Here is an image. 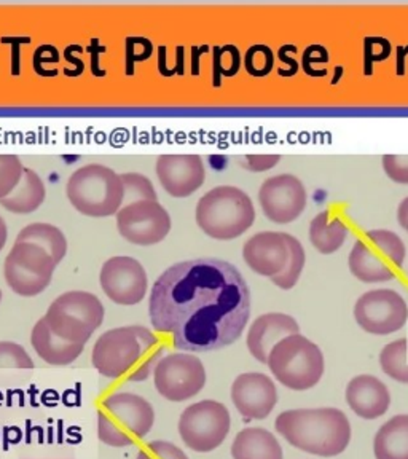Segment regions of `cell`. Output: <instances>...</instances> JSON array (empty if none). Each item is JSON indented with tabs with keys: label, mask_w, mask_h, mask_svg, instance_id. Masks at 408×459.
Here are the masks:
<instances>
[{
	"label": "cell",
	"mask_w": 408,
	"mask_h": 459,
	"mask_svg": "<svg viewBox=\"0 0 408 459\" xmlns=\"http://www.w3.org/2000/svg\"><path fill=\"white\" fill-rule=\"evenodd\" d=\"M149 316L153 329L171 335L180 351H217L243 335L251 317V292L229 262L187 260L155 281Z\"/></svg>",
	"instance_id": "6da1fadb"
},
{
	"label": "cell",
	"mask_w": 408,
	"mask_h": 459,
	"mask_svg": "<svg viewBox=\"0 0 408 459\" xmlns=\"http://www.w3.org/2000/svg\"><path fill=\"white\" fill-rule=\"evenodd\" d=\"M165 346L143 325H126L104 332L93 346L91 362L106 378L128 377L145 381L153 373Z\"/></svg>",
	"instance_id": "7a4b0ae2"
},
{
	"label": "cell",
	"mask_w": 408,
	"mask_h": 459,
	"mask_svg": "<svg viewBox=\"0 0 408 459\" xmlns=\"http://www.w3.org/2000/svg\"><path fill=\"white\" fill-rule=\"evenodd\" d=\"M274 428L289 444L301 452L332 458L348 448L352 424L338 409H295L278 415Z\"/></svg>",
	"instance_id": "3957f363"
},
{
	"label": "cell",
	"mask_w": 408,
	"mask_h": 459,
	"mask_svg": "<svg viewBox=\"0 0 408 459\" xmlns=\"http://www.w3.org/2000/svg\"><path fill=\"white\" fill-rule=\"evenodd\" d=\"M196 223L214 239H235L256 222V208L249 195L233 186H215L196 204Z\"/></svg>",
	"instance_id": "277c9868"
},
{
	"label": "cell",
	"mask_w": 408,
	"mask_h": 459,
	"mask_svg": "<svg viewBox=\"0 0 408 459\" xmlns=\"http://www.w3.org/2000/svg\"><path fill=\"white\" fill-rule=\"evenodd\" d=\"M155 423L151 402L131 393H115L102 401L98 410L100 442L123 448L145 437Z\"/></svg>",
	"instance_id": "5b68a950"
},
{
	"label": "cell",
	"mask_w": 408,
	"mask_h": 459,
	"mask_svg": "<svg viewBox=\"0 0 408 459\" xmlns=\"http://www.w3.org/2000/svg\"><path fill=\"white\" fill-rule=\"evenodd\" d=\"M72 206L88 217H109L122 209L125 190L120 174L104 165H86L72 172L65 186Z\"/></svg>",
	"instance_id": "8992f818"
},
{
	"label": "cell",
	"mask_w": 408,
	"mask_h": 459,
	"mask_svg": "<svg viewBox=\"0 0 408 459\" xmlns=\"http://www.w3.org/2000/svg\"><path fill=\"white\" fill-rule=\"evenodd\" d=\"M405 244L391 230H370L352 246L348 266L352 276L366 284L386 282L405 260Z\"/></svg>",
	"instance_id": "52a82bcc"
},
{
	"label": "cell",
	"mask_w": 408,
	"mask_h": 459,
	"mask_svg": "<svg viewBox=\"0 0 408 459\" xmlns=\"http://www.w3.org/2000/svg\"><path fill=\"white\" fill-rule=\"evenodd\" d=\"M268 367L282 386L307 391L321 381L326 364L321 348L300 333H295L273 348Z\"/></svg>",
	"instance_id": "ba28073f"
},
{
	"label": "cell",
	"mask_w": 408,
	"mask_h": 459,
	"mask_svg": "<svg viewBox=\"0 0 408 459\" xmlns=\"http://www.w3.org/2000/svg\"><path fill=\"white\" fill-rule=\"evenodd\" d=\"M43 317L57 337L85 346L104 321V307L96 295L72 290L59 295Z\"/></svg>",
	"instance_id": "9c48e42d"
},
{
	"label": "cell",
	"mask_w": 408,
	"mask_h": 459,
	"mask_svg": "<svg viewBox=\"0 0 408 459\" xmlns=\"http://www.w3.org/2000/svg\"><path fill=\"white\" fill-rule=\"evenodd\" d=\"M57 264L36 244L14 243L4 262V276L14 294L36 297L50 286Z\"/></svg>",
	"instance_id": "30bf717a"
},
{
	"label": "cell",
	"mask_w": 408,
	"mask_h": 459,
	"mask_svg": "<svg viewBox=\"0 0 408 459\" xmlns=\"http://www.w3.org/2000/svg\"><path fill=\"white\" fill-rule=\"evenodd\" d=\"M230 428L231 416L221 402H196L180 415V438L194 452L209 453L219 448L229 436Z\"/></svg>",
	"instance_id": "8fae6325"
},
{
	"label": "cell",
	"mask_w": 408,
	"mask_h": 459,
	"mask_svg": "<svg viewBox=\"0 0 408 459\" xmlns=\"http://www.w3.org/2000/svg\"><path fill=\"white\" fill-rule=\"evenodd\" d=\"M153 383L166 401H188L200 394L206 385V370L200 359L192 354H168L155 367Z\"/></svg>",
	"instance_id": "7c38bea8"
},
{
	"label": "cell",
	"mask_w": 408,
	"mask_h": 459,
	"mask_svg": "<svg viewBox=\"0 0 408 459\" xmlns=\"http://www.w3.org/2000/svg\"><path fill=\"white\" fill-rule=\"evenodd\" d=\"M354 319L367 333L391 335L407 324V303L393 289L369 290L356 301Z\"/></svg>",
	"instance_id": "4fadbf2b"
},
{
	"label": "cell",
	"mask_w": 408,
	"mask_h": 459,
	"mask_svg": "<svg viewBox=\"0 0 408 459\" xmlns=\"http://www.w3.org/2000/svg\"><path fill=\"white\" fill-rule=\"evenodd\" d=\"M117 230L128 243L153 246L168 237L171 217L158 201H137L117 212Z\"/></svg>",
	"instance_id": "5bb4252c"
},
{
	"label": "cell",
	"mask_w": 408,
	"mask_h": 459,
	"mask_svg": "<svg viewBox=\"0 0 408 459\" xmlns=\"http://www.w3.org/2000/svg\"><path fill=\"white\" fill-rule=\"evenodd\" d=\"M307 188L294 174H278L266 179L258 190V203L268 221L291 223L307 208Z\"/></svg>",
	"instance_id": "9a60e30c"
},
{
	"label": "cell",
	"mask_w": 408,
	"mask_h": 459,
	"mask_svg": "<svg viewBox=\"0 0 408 459\" xmlns=\"http://www.w3.org/2000/svg\"><path fill=\"white\" fill-rule=\"evenodd\" d=\"M100 287L117 305L133 307L145 299L149 280L147 272L136 258L117 255L100 268Z\"/></svg>",
	"instance_id": "2e32d148"
},
{
	"label": "cell",
	"mask_w": 408,
	"mask_h": 459,
	"mask_svg": "<svg viewBox=\"0 0 408 459\" xmlns=\"http://www.w3.org/2000/svg\"><path fill=\"white\" fill-rule=\"evenodd\" d=\"M155 172L161 186L174 198L194 195L206 179L203 158L194 153L161 155L158 157Z\"/></svg>",
	"instance_id": "e0dca14e"
},
{
	"label": "cell",
	"mask_w": 408,
	"mask_h": 459,
	"mask_svg": "<svg viewBox=\"0 0 408 459\" xmlns=\"http://www.w3.org/2000/svg\"><path fill=\"white\" fill-rule=\"evenodd\" d=\"M291 243L289 233L262 231L249 238L243 247L244 262L265 278H276L291 264Z\"/></svg>",
	"instance_id": "ac0fdd59"
},
{
	"label": "cell",
	"mask_w": 408,
	"mask_h": 459,
	"mask_svg": "<svg viewBox=\"0 0 408 459\" xmlns=\"http://www.w3.org/2000/svg\"><path fill=\"white\" fill-rule=\"evenodd\" d=\"M231 401L246 420H265L278 402V389L265 373H241L231 385Z\"/></svg>",
	"instance_id": "d6986e66"
},
{
	"label": "cell",
	"mask_w": 408,
	"mask_h": 459,
	"mask_svg": "<svg viewBox=\"0 0 408 459\" xmlns=\"http://www.w3.org/2000/svg\"><path fill=\"white\" fill-rule=\"evenodd\" d=\"M300 332V325L292 316L284 313H266L258 316L247 332V350L252 358L268 364V356L281 340Z\"/></svg>",
	"instance_id": "ffe728a7"
},
{
	"label": "cell",
	"mask_w": 408,
	"mask_h": 459,
	"mask_svg": "<svg viewBox=\"0 0 408 459\" xmlns=\"http://www.w3.org/2000/svg\"><path fill=\"white\" fill-rule=\"evenodd\" d=\"M346 402L362 420H377L391 405L389 389L373 375H358L346 386Z\"/></svg>",
	"instance_id": "44dd1931"
},
{
	"label": "cell",
	"mask_w": 408,
	"mask_h": 459,
	"mask_svg": "<svg viewBox=\"0 0 408 459\" xmlns=\"http://www.w3.org/2000/svg\"><path fill=\"white\" fill-rule=\"evenodd\" d=\"M30 343L39 358L51 366H69L74 360H77L85 350L83 344L71 343L57 337L48 327L45 317L39 319L30 332Z\"/></svg>",
	"instance_id": "7402d4cb"
},
{
	"label": "cell",
	"mask_w": 408,
	"mask_h": 459,
	"mask_svg": "<svg viewBox=\"0 0 408 459\" xmlns=\"http://www.w3.org/2000/svg\"><path fill=\"white\" fill-rule=\"evenodd\" d=\"M233 459H282V446L270 430L246 428L238 432L231 445Z\"/></svg>",
	"instance_id": "603a6c76"
},
{
	"label": "cell",
	"mask_w": 408,
	"mask_h": 459,
	"mask_svg": "<svg viewBox=\"0 0 408 459\" xmlns=\"http://www.w3.org/2000/svg\"><path fill=\"white\" fill-rule=\"evenodd\" d=\"M45 198L47 190L39 174L30 168H24L20 184L7 198L0 200V204L13 214H30L42 206Z\"/></svg>",
	"instance_id": "cb8c5ba5"
},
{
	"label": "cell",
	"mask_w": 408,
	"mask_h": 459,
	"mask_svg": "<svg viewBox=\"0 0 408 459\" xmlns=\"http://www.w3.org/2000/svg\"><path fill=\"white\" fill-rule=\"evenodd\" d=\"M373 453L377 459H408V415L393 416L381 426Z\"/></svg>",
	"instance_id": "d4e9b609"
},
{
	"label": "cell",
	"mask_w": 408,
	"mask_h": 459,
	"mask_svg": "<svg viewBox=\"0 0 408 459\" xmlns=\"http://www.w3.org/2000/svg\"><path fill=\"white\" fill-rule=\"evenodd\" d=\"M348 233V227L338 217H330L329 211L319 212L309 223V241L316 251L326 255L337 252Z\"/></svg>",
	"instance_id": "484cf974"
},
{
	"label": "cell",
	"mask_w": 408,
	"mask_h": 459,
	"mask_svg": "<svg viewBox=\"0 0 408 459\" xmlns=\"http://www.w3.org/2000/svg\"><path fill=\"white\" fill-rule=\"evenodd\" d=\"M14 243H30L48 252L59 264L67 254V239L61 230L51 223H30L20 231Z\"/></svg>",
	"instance_id": "4316f807"
},
{
	"label": "cell",
	"mask_w": 408,
	"mask_h": 459,
	"mask_svg": "<svg viewBox=\"0 0 408 459\" xmlns=\"http://www.w3.org/2000/svg\"><path fill=\"white\" fill-rule=\"evenodd\" d=\"M407 338L387 343L380 352V367L389 378L408 385Z\"/></svg>",
	"instance_id": "83f0119b"
},
{
	"label": "cell",
	"mask_w": 408,
	"mask_h": 459,
	"mask_svg": "<svg viewBox=\"0 0 408 459\" xmlns=\"http://www.w3.org/2000/svg\"><path fill=\"white\" fill-rule=\"evenodd\" d=\"M125 190L123 204H131L137 201H158L155 186L149 178H145L139 172H125L120 174Z\"/></svg>",
	"instance_id": "f1b7e54d"
},
{
	"label": "cell",
	"mask_w": 408,
	"mask_h": 459,
	"mask_svg": "<svg viewBox=\"0 0 408 459\" xmlns=\"http://www.w3.org/2000/svg\"><path fill=\"white\" fill-rule=\"evenodd\" d=\"M289 243H291V264L287 265L286 270L278 274L276 278H273V284L280 287L282 290H289L295 287V284L300 280L301 272L305 268V262H307V255H305V249L301 246L300 241L297 238L289 235Z\"/></svg>",
	"instance_id": "f546056e"
},
{
	"label": "cell",
	"mask_w": 408,
	"mask_h": 459,
	"mask_svg": "<svg viewBox=\"0 0 408 459\" xmlns=\"http://www.w3.org/2000/svg\"><path fill=\"white\" fill-rule=\"evenodd\" d=\"M22 160L16 155L0 153V200L7 198L20 184L22 178Z\"/></svg>",
	"instance_id": "4dcf8cb0"
},
{
	"label": "cell",
	"mask_w": 408,
	"mask_h": 459,
	"mask_svg": "<svg viewBox=\"0 0 408 459\" xmlns=\"http://www.w3.org/2000/svg\"><path fill=\"white\" fill-rule=\"evenodd\" d=\"M274 55L270 47L266 45H252L244 55V67L252 77H266L273 71Z\"/></svg>",
	"instance_id": "1f68e13d"
},
{
	"label": "cell",
	"mask_w": 408,
	"mask_h": 459,
	"mask_svg": "<svg viewBox=\"0 0 408 459\" xmlns=\"http://www.w3.org/2000/svg\"><path fill=\"white\" fill-rule=\"evenodd\" d=\"M0 368H20L32 370L34 362L22 344L13 342H0Z\"/></svg>",
	"instance_id": "d6a6232c"
},
{
	"label": "cell",
	"mask_w": 408,
	"mask_h": 459,
	"mask_svg": "<svg viewBox=\"0 0 408 459\" xmlns=\"http://www.w3.org/2000/svg\"><path fill=\"white\" fill-rule=\"evenodd\" d=\"M214 74L215 77H233L237 75L241 65V55L235 45H225L214 50Z\"/></svg>",
	"instance_id": "836d02e7"
},
{
	"label": "cell",
	"mask_w": 408,
	"mask_h": 459,
	"mask_svg": "<svg viewBox=\"0 0 408 459\" xmlns=\"http://www.w3.org/2000/svg\"><path fill=\"white\" fill-rule=\"evenodd\" d=\"M137 459H188V456L178 445L166 440H153L143 446Z\"/></svg>",
	"instance_id": "e575fe53"
},
{
	"label": "cell",
	"mask_w": 408,
	"mask_h": 459,
	"mask_svg": "<svg viewBox=\"0 0 408 459\" xmlns=\"http://www.w3.org/2000/svg\"><path fill=\"white\" fill-rule=\"evenodd\" d=\"M381 165L389 179L408 186V155H385L381 158Z\"/></svg>",
	"instance_id": "d590c367"
},
{
	"label": "cell",
	"mask_w": 408,
	"mask_h": 459,
	"mask_svg": "<svg viewBox=\"0 0 408 459\" xmlns=\"http://www.w3.org/2000/svg\"><path fill=\"white\" fill-rule=\"evenodd\" d=\"M366 74H372L375 61H383L391 55V43L381 37H367L366 42Z\"/></svg>",
	"instance_id": "8d00e7d4"
},
{
	"label": "cell",
	"mask_w": 408,
	"mask_h": 459,
	"mask_svg": "<svg viewBox=\"0 0 408 459\" xmlns=\"http://www.w3.org/2000/svg\"><path fill=\"white\" fill-rule=\"evenodd\" d=\"M280 161V155H247V157H244L243 168L249 171L264 172L272 169Z\"/></svg>",
	"instance_id": "74e56055"
},
{
	"label": "cell",
	"mask_w": 408,
	"mask_h": 459,
	"mask_svg": "<svg viewBox=\"0 0 408 459\" xmlns=\"http://www.w3.org/2000/svg\"><path fill=\"white\" fill-rule=\"evenodd\" d=\"M329 53L321 45H311L303 55V69L309 75H313V65L316 63H327Z\"/></svg>",
	"instance_id": "f35d334b"
},
{
	"label": "cell",
	"mask_w": 408,
	"mask_h": 459,
	"mask_svg": "<svg viewBox=\"0 0 408 459\" xmlns=\"http://www.w3.org/2000/svg\"><path fill=\"white\" fill-rule=\"evenodd\" d=\"M397 221L401 223L402 229L408 231V196L407 198H404L401 204H399V209H397Z\"/></svg>",
	"instance_id": "ab89813d"
},
{
	"label": "cell",
	"mask_w": 408,
	"mask_h": 459,
	"mask_svg": "<svg viewBox=\"0 0 408 459\" xmlns=\"http://www.w3.org/2000/svg\"><path fill=\"white\" fill-rule=\"evenodd\" d=\"M8 238V230L7 223L4 222V219L0 217V251L5 247V243H7Z\"/></svg>",
	"instance_id": "60d3db41"
},
{
	"label": "cell",
	"mask_w": 408,
	"mask_h": 459,
	"mask_svg": "<svg viewBox=\"0 0 408 459\" xmlns=\"http://www.w3.org/2000/svg\"><path fill=\"white\" fill-rule=\"evenodd\" d=\"M0 301H2V290H0Z\"/></svg>",
	"instance_id": "b9f144b4"
}]
</instances>
